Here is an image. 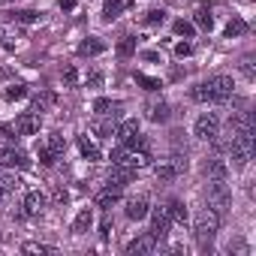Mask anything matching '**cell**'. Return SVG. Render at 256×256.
Wrapping results in <instances>:
<instances>
[{
    "label": "cell",
    "mask_w": 256,
    "mask_h": 256,
    "mask_svg": "<svg viewBox=\"0 0 256 256\" xmlns=\"http://www.w3.org/2000/svg\"><path fill=\"white\" fill-rule=\"evenodd\" d=\"M232 94H235V82L229 76H211L190 90V96L196 102H226Z\"/></svg>",
    "instance_id": "1"
},
{
    "label": "cell",
    "mask_w": 256,
    "mask_h": 256,
    "mask_svg": "<svg viewBox=\"0 0 256 256\" xmlns=\"http://www.w3.org/2000/svg\"><path fill=\"white\" fill-rule=\"evenodd\" d=\"M205 202H208V208L217 217H226L229 208H232V190H229V184L223 178H208V184H205Z\"/></svg>",
    "instance_id": "2"
},
{
    "label": "cell",
    "mask_w": 256,
    "mask_h": 256,
    "mask_svg": "<svg viewBox=\"0 0 256 256\" xmlns=\"http://www.w3.org/2000/svg\"><path fill=\"white\" fill-rule=\"evenodd\" d=\"M217 229H220V217H217L211 208H202V211L196 214V223H193V232H196L199 247H208V244L217 238Z\"/></svg>",
    "instance_id": "3"
},
{
    "label": "cell",
    "mask_w": 256,
    "mask_h": 256,
    "mask_svg": "<svg viewBox=\"0 0 256 256\" xmlns=\"http://www.w3.org/2000/svg\"><path fill=\"white\" fill-rule=\"evenodd\" d=\"M64 151H66L64 136H60V133H52V136L40 145V151H36V154H40V163H42V166H54V163L64 157Z\"/></svg>",
    "instance_id": "4"
},
{
    "label": "cell",
    "mask_w": 256,
    "mask_h": 256,
    "mask_svg": "<svg viewBox=\"0 0 256 256\" xmlns=\"http://www.w3.org/2000/svg\"><path fill=\"white\" fill-rule=\"evenodd\" d=\"M0 169H30V157L16 145H0Z\"/></svg>",
    "instance_id": "5"
},
{
    "label": "cell",
    "mask_w": 256,
    "mask_h": 256,
    "mask_svg": "<svg viewBox=\"0 0 256 256\" xmlns=\"http://www.w3.org/2000/svg\"><path fill=\"white\" fill-rule=\"evenodd\" d=\"M217 133H220V118H217V114L205 112V114H199V118H196V124H193V136H196V139L211 142Z\"/></svg>",
    "instance_id": "6"
},
{
    "label": "cell",
    "mask_w": 256,
    "mask_h": 256,
    "mask_svg": "<svg viewBox=\"0 0 256 256\" xmlns=\"http://www.w3.org/2000/svg\"><path fill=\"white\" fill-rule=\"evenodd\" d=\"M40 126H42V118L36 112H22L12 124V130H16V136H36Z\"/></svg>",
    "instance_id": "7"
},
{
    "label": "cell",
    "mask_w": 256,
    "mask_h": 256,
    "mask_svg": "<svg viewBox=\"0 0 256 256\" xmlns=\"http://www.w3.org/2000/svg\"><path fill=\"white\" fill-rule=\"evenodd\" d=\"M169 226H172V220H169V214L163 211V208H154L151 211V235H154V241H163L166 235H169Z\"/></svg>",
    "instance_id": "8"
},
{
    "label": "cell",
    "mask_w": 256,
    "mask_h": 256,
    "mask_svg": "<svg viewBox=\"0 0 256 256\" xmlns=\"http://www.w3.org/2000/svg\"><path fill=\"white\" fill-rule=\"evenodd\" d=\"M202 172H205V178H223V181H226L229 166H226V160H223L220 154H214V157H208V160L202 163Z\"/></svg>",
    "instance_id": "9"
},
{
    "label": "cell",
    "mask_w": 256,
    "mask_h": 256,
    "mask_svg": "<svg viewBox=\"0 0 256 256\" xmlns=\"http://www.w3.org/2000/svg\"><path fill=\"white\" fill-rule=\"evenodd\" d=\"M120 196H124V187H114V184H106L100 193H96V208H102V211H108L114 202H120Z\"/></svg>",
    "instance_id": "10"
},
{
    "label": "cell",
    "mask_w": 256,
    "mask_h": 256,
    "mask_svg": "<svg viewBox=\"0 0 256 256\" xmlns=\"http://www.w3.org/2000/svg\"><path fill=\"white\" fill-rule=\"evenodd\" d=\"M133 178H136V169H133V166H118V163H112L108 184H114V187H126Z\"/></svg>",
    "instance_id": "11"
},
{
    "label": "cell",
    "mask_w": 256,
    "mask_h": 256,
    "mask_svg": "<svg viewBox=\"0 0 256 256\" xmlns=\"http://www.w3.org/2000/svg\"><path fill=\"white\" fill-rule=\"evenodd\" d=\"M145 112H148V120H154V124H166V120L172 118V108H169L166 100H154V102H148Z\"/></svg>",
    "instance_id": "12"
},
{
    "label": "cell",
    "mask_w": 256,
    "mask_h": 256,
    "mask_svg": "<svg viewBox=\"0 0 256 256\" xmlns=\"http://www.w3.org/2000/svg\"><path fill=\"white\" fill-rule=\"evenodd\" d=\"M154 235L148 232V235H139V238H133L130 244H126V256H145V253H151L154 250Z\"/></svg>",
    "instance_id": "13"
},
{
    "label": "cell",
    "mask_w": 256,
    "mask_h": 256,
    "mask_svg": "<svg viewBox=\"0 0 256 256\" xmlns=\"http://www.w3.org/2000/svg\"><path fill=\"white\" fill-rule=\"evenodd\" d=\"M94 112L100 118H120V102L108 100V96H100V100H94Z\"/></svg>",
    "instance_id": "14"
},
{
    "label": "cell",
    "mask_w": 256,
    "mask_h": 256,
    "mask_svg": "<svg viewBox=\"0 0 256 256\" xmlns=\"http://www.w3.org/2000/svg\"><path fill=\"white\" fill-rule=\"evenodd\" d=\"M106 52V42L100 40V36H84L82 42H78V54L82 58H96V54H102Z\"/></svg>",
    "instance_id": "15"
},
{
    "label": "cell",
    "mask_w": 256,
    "mask_h": 256,
    "mask_svg": "<svg viewBox=\"0 0 256 256\" xmlns=\"http://www.w3.org/2000/svg\"><path fill=\"white\" fill-rule=\"evenodd\" d=\"M54 102H58V94H54V90H40V94L30 100V112L42 114V112H48Z\"/></svg>",
    "instance_id": "16"
},
{
    "label": "cell",
    "mask_w": 256,
    "mask_h": 256,
    "mask_svg": "<svg viewBox=\"0 0 256 256\" xmlns=\"http://www.w3.org/2000/svg\"><path fill=\"white\" fill-rule=\"evenodd\" d=\"M46 202H48V199H46L42 190H30V193L24 196V205H22V208H24V214H40V211L46 208Z\"/></svg>",
    "instance_id": "17"
},
{
    "label": "cell",
    "mask_w": 256,
    "mask_h": 256,
    "mask_svg": "<svg viewBox=\"0 0 256 256\" xmlns=\"http://www.w3.org/2000/svg\"><path fill=\"white\" fill-rule=\"evenodd\" d=\"M139 133H142L139 120H120V124L114 126V136H118V142H126V139H133V136H139Z\"/></svg>",
    "instance_id": "18"
},
{
    "label": "cell",
    "mask_w": 256,
    "mask_h": 256,
    "mask_svg": "<svg viewBox=\"0 0 256 256\" xmlns=\"http://www.w3.org/2000/svg\"><path fill=\"white\" fill-rule=\"evenodd\" d=\"M163 211L169 214V220H172V223H187V205H184L181 199H169Z\"/></svg>",
    "instance_id": "19"
},
{
    "label": "cell",
    "mask_w": 256,
    "mask_h": 256,
    "mask_svg": "<svg viewBox=\"0 0 256 256\" xmlns=\"http://www.w3.org/2000/svg\"><path fill=\"white\" fill-rule=\"evenodd\" d=\"M126 217L130 220H142V217H148V199H130L126 202Z\"/></svg>",
    "instance_id": "20"
},
{
    "label": "cell",
    "mask_w": 256,
    "mask_h": 256,
    "mask_svg": "<svg viewBox=\"0 0 256 256\" xmlns=\"http://www.w3.org/2000/svg\"><path fill=\"white\" fill-rule=\"evenodd\" d=\"M76 145H78V154H82L84 160H100V148H96L88 136H78V139H76Z\"/></svg>",
    "instance_id": "21"
},
{
    "label": "cell",
    "mask_w": 256,
    "mask_h": 256,
    "mask_svg": "<svg viewBox=\"0 0 256 256\" xmlns=\"http://www.w3.org/2000/svg\"><path fill=\"white\" fill-rule=\"evenodd\" d=\"M154 172H157V178H160V181H175V178L181 175V172L175 169V163H172V160H160V163L154 166Z\"/></svg>",
    "instance_id": "22"
},
{
    "label": "cell",
    "mask_w": 256,
    "mask_h": 256,
    "mask_svg": "<svg viewBox=\"0 0 256 256\" xmlns=\"http://www.w3.org/2000/svg\"><path fill=\"white\" fill-rule=\"evenodd\" d=\"M90 226H94V214H90V208L78 211V217L72 220V232H76V235H84V232H88Z\"/></svg>",
    "instance_id": "23"
},
{
    "label": "cell",
    "mask_w": 256,
    "mask_h": 256,
    "mask_svg": "<svg viewBox=\"0 0 256 256\" xmlns=\"http://www.w3.org/2000/svg\"><path fill=\"white\" fill-rule=\"evenodd\" d=\"M124 6H126V0H106V4H102V18L106 22H114L124 12Z\"/></svg>",
    "instance_id": "24"
},
{
    "label": "cell",
    "mask_w": 256,
    "mask_h": 256,
    "mask_svg": "<svg viewBox=\"0 0 256 256\" xmlns=\"http://www.w3.org/2000/svg\"><path fill=\"white\" fill-rule=\"evenodd\" d=\"M114 118H106V120H94V133L96 136H102V139H112L114 136Z\"/></svg>",
    "instance_id": "25"
},
{
    "label": "cell",
    "mask_w": 256,
    "mask_h": 256,
    "mask_svg": "<svg viewBox=\"0 0 256 256\" xmlns=\"http://www.w3.org/2000/svg\"><path fill=\"white\" fill-rule=\"evenodd\" d=\"M247 30H250V28H247V22H244V18H238V16H232V22L226 24V36H229V40H235V36H244Z\"/></svg>",
    "instance_id": "26"
},
{
    "label": "cell",
    "mask_w": 256,
    "mask_h": 256,
    "mask_svg": "<svg viewBox=\"0 0 256 256\" xmlns=\"http://www.w3.org/2000/svg\"><path fill=\"white\" fill-rule=\"evenodd\" d=\"M114 52H118V58H133L136 54V36H120Z\"/></svg>",
    "instance_id": "27"
},
{
    "label": "cell",
    "mask_w": 256,
    "mask_h": 256,
    "mask_svg": "<svg viewBox=\"0 0 256 256\" xmlns=\"http://www.w3.org/2000/svg\"><path fill=\"white\" fill-rule=\"evenodd\" d=\"M196 28H202V30H211L214 28V16H211V10L208 6H202L199 12H196V22H193Z\"/></svg>",
    "instance_id": "28"
},
{
    "label": "cell",
    "mask_w": 256,
    "mask_h": 256,
    "mask_svg": "<svg viewBox=\"0 0 256 256\" xmlns=\"http://www.w3.org/2000/svg\"><path fill=\"white\" fill-rule=\"evenodd\" d=\"M172 30H175V36H184V40H190V36L196 34V24L181 18V22H175V28H172Z\"/></svg>",
    "instance_id": "29"
},
{
    "label": "cell",
    "mask_w": 256,
    "mask_h": 256,
    "mask_svg": "<svg viewBox=\"0 0 256 256\" xmlns=\"http://www.w3.org/2000/svg\"><path fill=\"white\" fill-rule=\"evenodd\" d=\"M12 18H16L18 24H36V22H40V12H34V10H18Z\"/></svg>",
    "instance_id": "30"
},
{
    "label": "cell",
    "mask_w": 256,
    "mask_h": 256,
    "mask_svg": "<svg viewBox=\"0 0 256 256\" xmlns=\"http://www.w3.org/2000/svg\"><path fill=\"white\" fill-rule=\"evenodd\" d=\"M142 22H145L148 28H157V24H163V22H166V12H163V10H148Z\"/></svg>",
    "instance_id": "31"
},
{
    "label": "cell",
    "mask_w": 256,
    "mask_h": 256,
    "mask_svg": "<svg viewBox=\"0 0 256 256\" xmlns=\"http://www.w3.org/2000/svg\"><path fill=\"white\" fill-rule=\"evenodd\" d=\"M238 66H241V72H244V78H247V82H253V78H256V64H253V54L241 58V64H238Z\"/></svg>",
    "instance_id": "32"
},
{
    "label": "cell",
    "mask_w": 256,
    "mask_h": 256,
    "mask_svg": "<svg viewBox=\"0 0 256 256\" xmlns=\"http://www.w3.org/2000/svg\"><path fill=\"white\" fill-rule=\"evenodd\" d=\"M136 82H139L145 90H151V94L163 88V84H160V78H151V76H145V72H136Z\"/></svg>",
    "instance_id": "33"
},
{
    "label": "cell",
    "mask_w": 256,
    "mask_h": 256,
    "mask_svg": "<svg viewBox=\"0 0 256 256\" xmlns=\"http://www.w3.org/2000/svg\"><path fill=\"white\" fill-rule=\"evenodd\" d=\"M22 250H24V253H54L52 244H40V241H28Z\"/></svg>",
    "instance_id": "34"
},
{
    "label": "cell",
    "mask_w": 256,
    "mask_h": 256,
    "mask_svg": "<svg viewBox=\"0 0 256 256\" xmlns=\"http://www.w3.org/2000/svg\"><path fill=\"white\" fill-rule=\"evenodd\" d=\"M0 184H4V187H6L10 193H16V190L22 187V181H18L16 175H10V172H0Z\"/></svg>",
    "instance_id": "35"
},
{
    "label": "cell",
    "mask_w": 256,
    "mask_h": 256,
    "mask_svg": "<svg viewBox=\"0 0 256 256\" xmlns=\"http://www.w3.org/2000/svg\"><path fill=\"white\" fill-rule=\"evenodd\" d=\"M30 90H28V84H10L6 88V100H22V96H28Z\"/></svg>",
    "instance_id": "36"
},
{
    "label": "cell",
    "mask_w": 256,
    "mask_h": 256,
    "mask_svg": "<svg viewBox=\"0 0 256 256\" xmlns=\"http://www.w3.org/2000/svg\"><path fill=\"white\" fill-rule=\"evenodd\" d=\"M60 78H64V84L72 88V84H78V70H76V66H64V76H60Z\"/></svg>",
    "instance_id": "37"
},
{
    "label": "cell",
    "mask_w": 256,
    "mask_h": 256,
    "mask_svg": "<svg viewBox=\"0 0 256 256\" xmlns=\"http://www.w3.org/2000/svg\"><path fill=\"white\" fill-rule=\"evenodd\" d=\"M175 54H178V58H190V54H193V46H190V42H178V46H175Z\"/></svg>",
    "instance_id": "38"
},
{
    "label": "cell",
    "mask_w": 256,
    "mask_h": 256,
    "mask_svg": "<svg viewBox=\"0 0 256 256\" xmlns=\"http://www.w3.org/2000/svg\"><path fill=\"white\" fill-rule=\"evenodd\" d=\"M142 60H148V64H160V52L148 48V52H142Z\"/></svg>",
    "instance_id": "39"
},
{
    "label": "cell",
    "mask_w": 256,
    "mask_h": 256,
    "mask_svg": "<svg viewBox=\"0 0 256 256\" xmlns=\"http://www.w3.org/2000/svg\"><path fill=\"white\" fill-rule=\"evenodd\" d=\"M108 232H112V220H108V217H102V223H100V238L106 241V238H108Z\"/></svg>",
    "instance_id": "40"
},
{
    "label": "cell",
    "mask_w": 256,
    "mask_h": 256,
    "mask_svg": "<svg viewBox=\"0 0 256 256\" xmlns=\"http://www.w3.org/2000/svg\"><path fill=\"white\" fill-rule=\"evenodd\" d=\"M54 202H58V205H66V202H70V193H66V190H54Z\"/></svg>",
    "instance_id": "41"
},
{
    "label": "cell",
    "mask_w": 256,
    "mask_h": 256,
    "mask_svg": "<svg viewBox=\"0 0 256 256\" xmlns=\"http://www.w3.org/2000/svg\"><path fill=\"white\" fill-rule=\"evenodd\" d=\"M58 6H60L64 12H72V10H76V0H58Z\"/></svg>",
    "instance_id": "42"
},
{
    "label": "cell",
    "mask_w": 256,
    "mask_h": 256,
    "mask_svg": "<svg viewBox=\"0 0 256 256\" xmlns=\"http://www.w3.org/2000/svg\"><path fill=\"white\" fill-rule=\"evenodd\" d=\"M88 82H90V84H100V82H102V72H90Z\"/></svg>",
    "instance_id": "43"
},
{
    "label": "cell",
    "mask_w": 256,
    "mask_h": 256,
    "mask_svg": "<svg viewBox=\"0 0 256 256\" xmlns=\"http://www.w3.org/2000/svg\"><path fill=\"white\" fill-rule=\"evenodd\" d=\"M6 196H10V190H6V187H4V184H0V202H4V199H6Z\"/></svg>",
    "instance_id": "44"
},
{
    "label": "cell",
    "mask_w": 256,
    "mask_h": 256,
    "mask_svg": "<svg viewBox=\"0 0 256 256\" xmlns=\"http://www.w3.org/2000/svg\"><path fill=\"white\" fill-rule=\"evenodd\" d=\"M4 40H6V36H4V28H0V42H4Z\"/></svg>",
    "instance_id": "45"
},
{
    "label": "cell",
    "mask_w": 256,
    "mask_h": 256,
    "mask_svg": "<svg viewBox=\"0 0 256 256\" xmlns=\"http://www.w3.org/2000/svg\"><path fill=\"white\" fill-rule=\"evenodd\" d=\"M0 4H10V0H0Z\"/></svg>",
    "instance_id": "46"
}]
</instances>
